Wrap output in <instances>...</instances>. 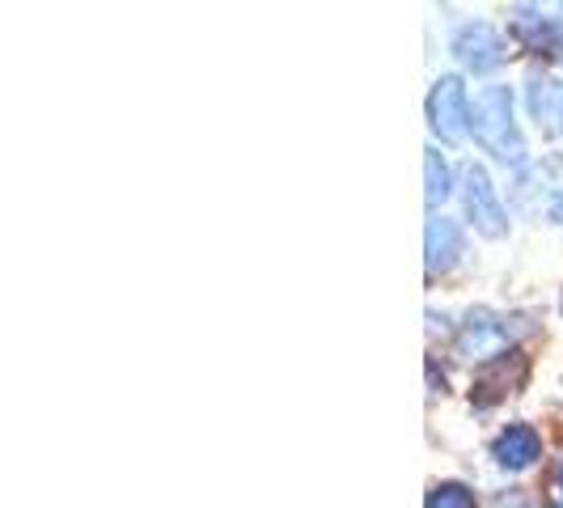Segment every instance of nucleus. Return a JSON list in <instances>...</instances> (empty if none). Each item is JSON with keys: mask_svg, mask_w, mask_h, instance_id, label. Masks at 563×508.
I'll return each mask as SVG.
<instances>
[{"mask_svg": "<svg viewBox=\"0 0 563 508\" xmlns=\"http://www.w3.org/2000/svg\"><path fill=\"white\" fill-rule=\"evenodd\" d=\"M471 136L483 153H492L500 166L526 169L530 153H526V136L512 111V89L508 85H483L471 98Z\"/></svg>", "mask_w": 563, "mask_h": 508, "instance_id": "1", "label": "nucleus"}, {"mask_svg": "<svg viewBox=\"0 0 563 508\" xmlns=\"http://www.w3.org/2000/svg\"><path fill=\"white\" fill-rule=\"evenodd\" d=\"M521 335H526V327H517V318L496 310H471L453 331V356L466 365H492V361L508 356Z\"/></svg>", "mask_w": 563, "mask_h": 508, "instance_id": "2", "label": "nucleus"}, {"mask_svg": "<svg viewBox=\"0 0 563 508\" xmlns=\"http://www.w3.org/2000/svg\"><path fill=\"white\" fill-rule=\"evenodd\" d=\"M457 196H462V212H466V221L471 229L487 238V242H496V238H505L508 233V208L500 203V191H496V183H492V174L483 166H471L462 169V178H457Z\"/></svg>", "mask_w": 563, "mask_h": 508, "instance_id": "3", "label": "nucleus"}, {"mask_svg": "<svg viewBox=\"0 0 563 508\" xmlns=\"http://www.w3.org/2000/svg\"><path fill=\"white\" fill-rule=\"evenodd\" d=\"M428 128L441 144H462L471 136V93L457 73H445L432 81L428 93Z\"/></svg>", "mask_w": 563, "mask_h": 508, "instance_id": "4", "label": "nucleus"}, {"mask_svg": "<svg viewBox=\"0 0 563 508\" xmlns=\"http://www.w3.org/2000/svg\"><path fill=\"white\" fill-rule=\"evenodd\" d=\"M450 52H453V59H457L466 73H475V77L496 73L508 59L505 34L496 26H487V22H462V26L453 30Z\"/></svg>", "mask_w": 563, "mask_h": 508, "instance_id": "5", "label": "nucleus"}, {"mask_svg": "<svg viewBox=\"0 0 563 508\" xmlns=\"http://www.w3.org/2000/svg\"><path fill=\"white\" fill-rule=\"evenodd\" d=\"M508 34L521 52L530 56H551L560 59L563 52V26L542 9V4H512L508 13Z\"/></svg>", "mask_w": 563, "mask_h": 508, "instance_id": "6", "label": "nucleus"}, {"mask_svg": "<svg viewBox=\"0 0 563 508\" xmlns=\"http://www.w3.org/2000/svg\"><path fill=\"white\" fill-rule=\"evenodd\" d=\"M492 462L505 471V475H526L542 462V432L534 423L512 420L505 423L496 437H492Z\"/></svg>", "mask_w": 563, "mask_h": 508, "instance_id": "7", "label": "nucleus"}, {"mask_svg": "<svg viewBox=\"0 0 563 508\" xmlns=\"http://www.w3.org/2000/svg\"><path fill=\"white\" fill-rule=\"evenodd\" d=\"M423 267H428V280L437 276H450L453 267L466 258V233L462 225L445 217V212H432L428 217V229H423Z\"/></svg>", "mask_w": 563, "mask_h": 508, "instance_id": "8", "label": "nucleus"}, {"mask_svg": "<svg viewBox=\"0 0 563 508\" xmlns=\"http://www.w3.org/2000/svg\"><path fill=\"white\" fill-rule=\"evenodd\" d=\"M526 111L547 141H563V81L555 77H530L526 85Z\"/></svg>", "mask_w": 563, "mask_h": 508, "instance_id": "9", "label": "nucleus"}, {"mask_svg": "<svg viewBox=\"0 0 563 508\" xmlns=\"http://www.w3.org/2000/svg\"><path fill=\"white\" fill-rule=\"evenodd\" d=\"M423 183H428V187H423V199H428V208L437 212V208L453 196V174L441 148H428V157H423Z\"/></svg>", "mask_w": 563, "mask_h": 508, "instance_id": "10", "label": "nucleus"}, {"mask_svg": "<svg viewBox=\"0 0 563 508\" xmlns=\"http://www.w3.org/2000/svg\"><path fill=\"white\" fill-rule=\"evenodd\" d=\"M423 508H479V496L466 487V483H432Z\"/></svg>", "mask_w": 563, "mask_h": 508, "instance_id": "11", "label": "nucleus"}, {"mask_svg": "<svg viewBox=\"0 0 563 508\" xmlns=\"http://www.w3.org/2000/svg\"><path fill=\"white\" fill-rule=\"evenodd\" d=\"M551 508H563V457L555 462V479H551Z\"/></svg>", "mask_w": 563, "mask_h": 508, "instance_id": "12", "label": "nucleus"}, {"mask_svg": "<svg viewBox=\"0 0 563 508\" xmlns=\"http://www.w3.org/2000/svg\"><path fill=\"white\" fill-rule=\"evenodd\" d=\"M547 217H551L555 225H563V187L555 191V196H551V203H547Z\"/></svg>", "mask_w": 563, "mask_h": 508, "instance_id": "13", "label": "nucleus"}]
</instances>
